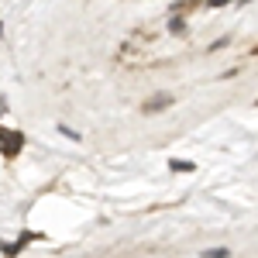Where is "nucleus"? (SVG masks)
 Here are the masks:
<instances>
[{"label": "nucleus", "instance_id": "obj_1", "mask_svg": "<svg viewBox=\"0 0 258 258\" xmlns=\"http://www.w3.org/2000/svg\"><path fill=\"white\" fill-rule=\"evenodd\" d=\"M21 148H24V135H21V131H7V127H0V152H4L7 159H14Z\"/></svg>", "mask_w": 258, "mask_h": 258}, {"label": "nucleus", "instance_id": "obj_2", "mask_svg": "<svg viewBox=\"0 0 258 258\" xmlns=\"http://www.w3.org/2000/svg\"><path fill=\"white\" fill-rule=\"evenodd\" d=\"M172 93H159V97L145 100V114H155V110H165V107H172Z\"/></svg>", "mask_w": 258, "mask_h": 258}, {"label": "nucleus", "instance_id": "obj_3", "mask_svg": "<svg viewBox=\"0 0 258 258\" xmlns=\"http://www.w3.org/2000/svg\"><path fill=\"white\" fill-rule=\"evenodd\" d=\"M28 241H35V234H21V238L14 241V244H4L0 251H4V258H14V255H18V251H21V248L28 244Z\"/></svg>", "mask_w": 258, "mask_h": 258}, {"label": "nucleus", "instance_id": "obj_4", "mask_svg": "<svg viewBox=\"0 0 258 258\" xmlns=\"http://www.w3.org/2000/svg\"><path fill=\"white\" fill-rule=\"evenodd\" d=\"M169 169H172V172H193L197 165H193V162H186V159H172V162H169Z\"/></svg>", "mask_w": 258, "mask_h": 258}, {"label": "nucleus", "instance_id": "obj_5", "mask_svg": "<svg viewBox=\"0 0 258 258\" xmlns=\"http://www.w3.org/2000/svg\"><path fill=\"white\" fill-rule=\"evenodd\" d=\"M200 258H231V251H227V248H207Z\"/></svg>", "mask_w": 258, "mask_h": 258}, {"label": "nucleus", "instance_id": "obj_6", "mask_svg": "<svg viewBox=\"0 0 258 258\" xmlns=\"http://www.w3.org/2000/svg\"><path fill=\"white\" fill-rule=\"evenodd\" d=\"M182 28H186V21H182V18H172V21H169V31H172V35H182Z\"/></svg>", "mask_w": 258, "mask_h": 258}, {"label": "nucleus", "instance_id": "obj_7", "mask_svg": "<svg viewBox=\"0 0 258 258\" xmlns=\"http://www.w3.org/2000/svg\"><path fill=\"white\" fill-rule=\"evenodd\" d=\"M4 110H7V100H4V97H0V114H4Z\"/></svg>", "mask_w": 258, "mask_h": 258}, {"label": "nucleus", "instance_id": "obj_8", "mask_svg": "<svg viewBox=\"0 0 258 258\" xmlns=\"http://www.w3.org/2000/svg\"><path fill=\"white\" fill-rule=\"evenodd\" d=\"M241 4H251V0H241Z\"/></svg>", "mask_w": 258, "mask_h": 258}, {"label": "nucleus", "instance_id": "obj_9", "mask_svg": "<svg viewBox=\"0 0 258 258\" xmlns=\"http://www.w3.org/2000/svg\"><path fill=\"white\" fill-rule=\"evenodd\" d=\"M0 31H4V21H0Z\"/></svg>", "mask_w": 258, "mask_h": 258}]
</instances>
